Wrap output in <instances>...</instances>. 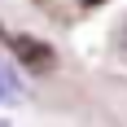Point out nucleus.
Masks as SVG:
<instances>
[{"mask_svg":"<svg viewBox=\"0 0 127 127\" xmlns=\"http://www.w3.org/2000/svg\"><path fill=\"white\" fill-rule=\"evenodd\" d=\"M9 48H13V62L22 66V70H31V75H44V70H53V62H57V53H53L44 39H35V35H13Z\"/></svg>","mask_w":127,"mask_h":127,"instance_id":"f257e3e1","label":"nucleus"},{"mask_svg":"<svg viewBox=\"0 0 127 127\" xmlns=\"http://www.w3.org/2000/svg\"><path fill=\"white\" fill-rule=\"evenodd\" d=\"M0 127H9V123H4V118H0Z\"/></svg>","mask_w":127,"mask_h":127,"instance_id":"20e7f679","label":"nucleus"},{"mask_svg":"<svg viewBox=\"0 0 127 127\" xmlns=\"http://www.w3.org/2000/svg\"><path fill=\"white\" fill-rule=\"evenodd\" d=\"M83 4H101V0H83Z\"/></svg>","mask_w":127,"mask_h":127,"instance_id":"7ed1b4c3","label":"nucleus"},{"mask_svg":"<svg viewBox=\"0 0 127 127\" xmlns=\"http://www.w3.org/2000/svg\"><path fill=\"white\" fill-rule=\"evenodd\" d=\"M13 66L18 62H0V105H22L26 101V83Z\"/></svg>","mask_w":127,"mask_h":127,"instance_id":"f03ea898","label":"nucleus"}]
</instances>
